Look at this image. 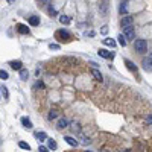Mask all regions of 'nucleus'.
Listing matches in <instances>:
<instances>
[{"label": "nucleus", "instance_id": "1", "mask_svg": "<svg viewBox=\"0 0 152 152\" xmlns=\"http://www.w3.org/2000/svg\"><path fill=\"white\" fill-rule=\"evenodd\" d=\"M135 52H138V53H146L148 52V43H146V40H137L135 41Z\"/></svg>", "mask_w": 152, "mask_h": 152}, {"label": "nucleus", "instance_id": "2", "mask_svg": "<svg viewBox=\"0 0 152 152\" xmlns=\"http://www.w3.org/2000/svg\"><path fill=\"white\" fill-rule=\"evenodd\" d=\"M56 38L59 41H70L71 40V35L69 34V31H64V29H59L56 32Z\"/></svg>", "mask_w": 152, "mask_h": 152}, {"label": "nucleus", "instance_id": "3", "mask_svg": "<svg viewBox=\"0 0 152 152\" xmlns=\"http://www.w3.org/2000/svg\"><path fill=\"white\" fill-rule=\"evenodd\" d=\"M125 37H126L128 41L135 40V31H134L133 26H126V28H125Z\"/></svg>", "mask_w": 152, "mask_h": 152}, {"label": "nucleus", "instance_id": "4", "mask_svg": "<svg viewBox=\"0 0 152 152\" xmlns=\"http://www.w3.org/2000/svg\"><path fill=\"white\" fill-rule=\"evenodd\" d=\"M99 56H102V58H107V59H114V56H116V53L114 52H108L107 49H99Z\"/></svg>", "mask_w": 152, "mask_h": 152}, {"label": "nucleus", "instance_id": "5", "mask_svg": "<svg viewBox=\"0 0 152 152\" xmlns=\"http://www.w3.org/2000/svg\"><path fill=\"white\" fill-rule=\"evenodd\" d=\"M133 23H134V18L131 17V15H123V18L120 20V24L123 26V28H126V26H133Z\"/></svg>", "mask_w": 152, "mask_h": 152}, {"label": "nucleus", "instance_id": "6", "mask_svg": "<svg viewBox=\"0 0 152 152\" xmlns=\"http://www.w3.org/2000/svg\"><path fill=\"white\" fill-rule=\"evenodd\" d=\"M143 67L144 70H152V53L143 59Z\"/></svg>", "mask_w": 152, "mask_h": 152}, {"label": "nucleus", "instance_id": "7", "mask_svg": "<svg viewBox=\"0 0 152 152\" xmlns=\"http://www.w3.org/2000/svg\"><path fill=\"white\" fill-rule=\"evenodd\" d=\"M125 65L131 70V71H134V73H137V65L131 61V59H125Z\"/></svg>", "mask_w": 152, "mask_h": 152}, {"label": "nucleus", "instance_id": "8", "mask_svg": "<svg viewBox=\"0 0 152 152\" xmlns=\"http://www.w3.org/2000/svg\"><path fill=\"white\" fill-rule=\"evenodd\" d=\"M22 64H23V62L20 61V59H17V61H11V62H9V65H11V67L14 69V70H22V69H23Z\"/></svg>", "mask_w": 152, "mask_h": 152}, {"label": "nucleus", "instance_id": "9", "mask_svg": "<svg viewBox=\"0 0 152 152\" xmlns=\"http://www.w3.org/2000/svg\"><path fill=\"white\" fill-rule=\"evenodd\" d=\"M17 31L20 32V34H23V35H28L29 34V28L28 26H24V24H17Z\"/></svg>", "mask_w": 152, "mask_h": 152}, {"label": "nucleus", "instance_id": "10", "mask_svg": "<svg viewBox=\"0 0 152 152\" xmlns=\"http://www.w3.org/2000/svg\"><path fill=\"white\" fill-rule=\"evenodd\" d=\"M119 11H120L122 15H126V12H128V2H126V0L120 3V8H119Z\"/></svg>", "mask_w": 152, "mask_h": 152}, {"label": "nucleus", "instance_id": "11", "mask_svg": "<svg viewBox=\"0 0 152 152\" xmlns=\"http://www.w3.org/2000/svg\"><path fill=\"white\" fill-rule=\"evenodd\" d=\"M29 24L31 26H38L40 24V17L38 15H31L29 17Z\"/></svg>", "mask_w": 152, "mask_h": 152}, {"label": "nucleus", "instance_id": "12", "mask_svg": "<svg viewBox=\"0 0 152 152\" xmlns=\"http://www.w3.org/2000/svg\"><path fill=\"white\" fill-rule=\"evenodd\" d=\"M22 123H23V126H24V128H28V129H31L32 126H34L29 117H23V119H22Z\"/></svg>", "mask_w": 152, "mask_h": 152}, {"label": "nucleus", "instance_id": "13", "mask_svg": "<svg viewBox=\"0 0 152 152\" xmlns=\"http://www.w3.org/2000/svg\"><path fill=\"white\" fill-rule=\"evenodd\" d=\"M18 71H20V79H22V81H28L29 71L26 70V69H22V70H18Z\"/></svg>", "mask_w": 152, "mask_h": 152}, {"label": "nucleus", "instance_id": "14", "mask_svg": "<svg viewBox=\"0 0 152 152\" xmlns=\"http://www.w3.org/2000/svg\"><path fill=\"white\" fill-rule=\"evenodd\" d=\"M64 140H65V142H67V143L70 144V146H75V148L78 146V142L75 140V138H73V137H70V135H65V137H64Z\"/></svg>", "mask_w": 152, "mask_h": 152}, {"label": "nucleus", "instance_id": "15", "mask_svg": "<svg viewBox=\"0 0 152 152\" xmlns=\"http://www.w3.org/2000/svg\"><path fill=\"white\" fill-rule=\"evenodd\" d=\"M67 126H69V120H67V119H61V120L58 122V128H59V129L67 128Z\"/></svg>", "mask_w": 152, "mask_h": 152}, {"label": "nucleus", "instance_id": "16", "mask_svg": "<svg viewBox=\"0 0 152 152\" xmlns=\"http://www.w3.org/2000/svg\"><path fill=\"white\" fill-rule=\"evenodd\" d=\"M117 40H119V44H120L122 47H125V46H126V43H128V40H126V37H125V35H119Z\"/></svg>", "mask_w": 152, "mask_h": 152}, {"label": "nucleus", "instance_id": "17", "mask_svg": "<svg viewBox=\"0 0 152 152\" xmlns=\"http://www.w3.org/2000/svg\"><path fill=\"white\" fill-rule=\"evenodd\" d=\"M70 129L73 131V133H81V126H79V123H76V122H73L70 125Z\"/></svg>", "mask_w": 152, "mask_h": 152}, {"label": "nucleus", "instance_id": "18", "mask_svg": "<svg viewBox=\"0 0 152 152\" xmlns=\"http://www.w3.org/2000/svg\"><path fill=\"white\" fill-rule=\"evenodd\" d=\"M35 138H38L40 142H43V140H46V138H47V134L43 133V131H41V133H35Z\"/></svg>", "mask_w": 152, "mask_h": 152}, {"label": "nucleus", "instance_id": "19", "mask_svg": "<svg viewBox=\"0 0 152 152\" xmlns=\"http://www.w3.org/2000/svg\"><path fill=\"white\" fill-rule=\"evenodd\" d=\"M59 23H61V24H69L70 23V17H67V15H59Z\"/></svg>", "mask_w": 152, "mask_h": 152}, {"label": "nucleus", "instance_id": "20", "mask_svg": "<svg viewBox=\"0 0 152 152\" xmlns=\"http://www.w3.org/2000/svg\"><path fill=\"white\" fill-rule=\"evenodd\" d=\"M91 75H93L96 79H99V81H102V73H101L97 69H93V70H91Z\"/></svg>", "mask_w": 152, "mask_h": 152}, {"label": "nucleus", "instance_id": "21", "mask_svg": "<svg viewBox=\"0 0 152 152\" xmlns=\"http://www.w3.org/2000/svg\"><path fill=\"white\" fill-rule=\"evenodd\" d=\"M47 144H49V148H50L52 151H55V149L58 148V144H56V142L53 140V138H49V140H47Z\"/></svg>", "mask_w": 152, "mask_h": 152}, {"label": "nucleus", "instance_id": "22", "mask_svg": "<svg viewBox=\"0 0 152 152\" xmlns=\"http://www.w3.org/2000/svg\"><path fill=\"white\" fill-rule=\"evenodd\" d=\"M103 44H105V46H110V47H114V46H116V41H114V40H111V38H105V40H103Z\"/></svg>", "mask_w": 152, "mask_h": 152}, {"label": "nucleus", "instance_id": "23", "mask_svg": "<svg viewBox=\"0 0 152 152\" xmlns=\"http://www.w3.org/2000/svg\"><path fill=\"white\" fill-rule=\"evenodd\" d=\"M107 9H108V6H107V3H105V2H103L101 6H99V11H101V14H102V15L107 14Z\"/></svg>", "mask_w": 152, "mask_h": 152}, {"label": "nucleus", "instance_id": "24", "mask_svg": "<svg viewBox=\"0 0 152 152\" xmlns=\"http://www.w3.org/2000/svg\"><path fill=\"white\" fill-rule=\"evenodd\" d=\"M47 117H49V120H55V119L58 117V111H55V110H52V111H50V113H49V116H47Z\"/></svg>", "mask_w": 152, "mask_h": 152}, {"label": "nucleus", "instance_id": "25", "mask_svg": "<svg viewBox=\"0 0 152 152\" xmlns=\"http://www.w3.org/2000/svg\"><path fill=\"white\" fill-rule=\"evenodd\" d=\"M18 146L22 148V149H24V151H31L29 143H26V142H20V143H18Z\"/></svg>", "mask_w": 152, "mask_h": 152}, {"label": "nucleus", "instance_id": "26", "mask_svg": "<svg viewBox=\"0 0 152 152\" xmlns=\"http://www.w3.org/2000/svg\"><path fill=\"white\" fill-rule=\"evenodd\" d=\"M2 96L5 97V99H8L9 97V93H8V88L5 87V85H2Z\"/></svg>", "mask_w": 152, "mask_h": 152}, {"label": "nucleus", "instance_id": "27", "mask_svg": "<svg viewBox=\"0 0 152 152\" xmlns=\"http://www.w3.org/2000/svg\"><path fill=\"white\" fill-rule=\"evenodd\" d=\"M47 11H49V14H50L52 17H55V15L58 14V12H56V9H55V8H53V6H52V5H50V6H49V8H47Z\"/></svg>", "mask_w": 152, "mask_h": 152}, {"label": "nucleus", "instance_id": "28", "mask_svg": "<svg viewBox=\"0 0 152 152\" xmlns=\"http://www.w3.org/2000/svg\"><path fill=\"white\" fill-rule=\"evenodd\" d=\"M0 78H2V79H3V81H6V79H8L9 76H8V73H6V71H5V70H0Z\"/></svg>", "mask_w": 152, "mask_h": 152}, {"label": "nucleus", "instance_id": "29", "mask_svg": "<svg viewBox=\"0 0 152 152\" xmlns=\"http://www.w3.org/2000/svg\"><path fill=\"white\" fill-rule=\"evenodd\" d=\"M49 49H50V50H58V49H59V44H52V43H50V44H49Z\"/></svg>", "mask_w": 152, "mask_h": 152}, {"label": "nucleus", "instance_id": "30", "mask_svg": "<svg viewBox=\"0 0 152 152\" xmlns=\"http://www.w3.org/2000/svg\"><path fill=\"white\" fill-rule=\"evenodd\" d=\"M102 34H103V35L108 34V26H102Z\"/></svg>", "mask_w": 152, "mask_h": 152}, {"label": "nucleus", "instance_id": "31", "mask_svg": "<svg viewBox=\"0 0 152 152\" xmlns=\"http://www.w3.org/2000/svg\"><path fill=\"white\" fill-rule=\"evenodd\" d=\"M38 151H40V152H47L49 149L46 148V146H40V148H38Z\"/></svg>", "mask_w": 152, "mask_h": 152}, {"label": "nucleus", "instance_id": "32", "mask_svg": "<svg viewBox=\"0 0 152 152\" xmlns=\"http://www.w3.org/2000/svg\"><path fill=\"white\" fill-rule=\"evenodd\" d=\"M35 88H44V84H43V82H37Z\"/></svg>", "mask_w": 152, "mask_h": 152}, {"label": "nucleus", "instance_id": "33", "mask_svg": "<svg viewBox=\"0 0 152 152\" xmlns=\"http://www.w3.org/2000/svg\"><path fill=\"white\" fill-rule=\"evenodd\" d=\"M52 2V0H40V3H41V5H49Z\"/></svg>", "mask_w": 152, "mask_h": 152}, {"label": "nucleus", "instance_id": "34", "mask_svg": "<svg viewBox=\"0 0 152 152\" xmlns=\"http://www.w3.org/2000/svg\"><path fill=\"white\" fill-rule=\"evenodd\" d=\"M146 120H148V123H152V116H148Z\"/></svg>", "mask_w": 152, "mask_h": 152}, {"label": "nucleus", "instance_id": "35", "mask_svg": "<svg viewBox=\"0 0 152 152\" xmlns=\"http://www.w3.org/2000/svg\"><path fill=\"white\" fill-rule=\"evenodd\" d=\"M8 2H14V0H8Z\"/></svg>", "mask_w": 152, "mask_h": 152}]
</instances>
